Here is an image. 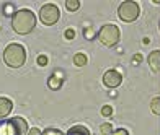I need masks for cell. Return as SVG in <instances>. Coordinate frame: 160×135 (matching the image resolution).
Returning a JSON list of instances; mask_svg holds the SVG:
<instances>
[{
    "instance_id": "6da1fadb",
    "label": "cell",
    "mask_w": 160,
    "mask_h": 135,
    "mask_svg": "<svg viewBox=\"0 0 160 135\" xmlns=\"http://www.w3.org/2000/svg\"><path fill=\"white\" fill-rule=\"evenodd\" d=\"M36 26V16L31 10L21 8L17 10V13L12 18V28L18 34H30Z\"/></svg>"
},
{
    "instance_id": "7a4b0ae2",
    "label": "cell",
    "mask_w": 160,
    "mask_h": 135,
    "mask_svg": "<svg viewBox=\"0 0 160 135\" xmlns=\"http://www.w3.org/2000/svg\"><path fill=\"white\" fill-rule=\"evenodd\" d=\"M3 60L8 67L12 68H20L23 63L26 62V51L21 44L12 42L5 47L3 51Z\"/></svg>"
},
{
    "instance_id": "3957f363",
    "label": "cell",
    "mask_w": 160,
    "mask_h": 135,
    "mask_svg": "<svg viewBox=\"0 0 160 135\" xmlns=\"http://www.w3.org/2000/svg\"><path fill=\"white\" fill-rule=\"evenodd\" d=\"M30 127L23 117H13L7 122H0V135H28Z\"/></svg>"
},
{
    "instance_id": "277c9868",
    "label": "cell",
    "mask_w": 160,
    "mask_h": 135,
    "mask_svg": "<svg viewBox=\"0 0 160 135\" xmlns=\"http://www.w3.org/2000/svg\"><path fill=\"white\" fill-rule=\"evenodd\" d=\"M98 41L101 42L103 46H108V47H113L119 42V38H121V31L116 25H111L108 23L105 26H101V30L98 31Z\"/></svg>"
},
{
    "instance_id": "5b68a950",
    "label": "cell",
    "mask_w": 160,
    "mask_h": 135,
    "mask_svg": "<svg viewBox=\"0 0 160 135\" xmlns=\"http://www.w3.org/2000/svg\"><path fill=\"white\" fill-rule=\"evenodd\" d=\"M139 13H141V7L137 2H132V0L122 2L118 8V16L124 23H132V21H136L137 16H139Z\"/></svg>"
},
{
    "instance_id": "8992f818",
    "label": "cell",
    "mask_w": 160,
    "mask_h": 135,
    "mask_svg": "<svg viewBox=\"0 0 160 135\" xmlns=\"http://www.w3.org/2000/svg\"><path fill=\"white\" fill-rule=\"evenodd\" d=\"M59 16H61L59 7L54 5V3H46V5H42L41 10H39V20L42 21V25H46V26L56 25Z\"/></svg>"
},
{
    "instance_id": "52a82bcc",
    "label": "cell",
    "mask_w": 160,
    "mask_h": 135,
    "mask_svg": "<svg viewBox=\"0 0 160 135\" xmlns=\"http://www.w3.org/2000/svg\"><path fill=\"white\" fill-rule=\"evenodd\" d=\"M122 81V73L119 72V70H116V68H111V70H106L105 75H103V85L106 88H118L119 85Z\"/></svg>"
},
{
    "instance_id": "ba28073f",
    "label": "cell",
    "mask_w": 160,
    "mask_h": 135,
    "mask_svg": "<svg viewBox=\"0 0 160 135\" xmlns=\"http://www.w3.org/2000/svg\"><path fill=\"white\" fill-rule=\"evenodd\" d=\"M64 80H65V77H64L62 70H54L52 75L48 78V86L51 90H59L64 85Z\"/></svg>"
},
{
    "instance_id": "9c48e42d",
    "label": "cell",
    "mask_w": 160,
    "mask_h": 135,
    "mask_svg": "<svg viewBox=\"0 0 160 135\" xmlns=\"http://www.w3.org/2000/svg\"><path fill=\"white\" fill-rule=\"evenodd\" d=\"M13 109V103L10 98L7 96H0V119H5L10 116V112Z\"/></svg>"
},
{
    "instance_id": "30bf717a",
    "label": "cell",
    "mask_w": 160,
    "mask_h": 135,
    "mask_svg": "<svg viewBox=\"0 0 160 135\" xmlns=\"http://www.w3.org/2000/svg\"><path fill=\"white\" fill-rule=\"evenodd\" d=\"M147 63L150 65V70L154 73H158L160 72V51L155 49V51H152L147 57Z\"/></svg>"
},
{
    "instance_id": "8fae6325",
    "label": "cell",
    "mask_w": 160,
    "mask_h": 135,
    "mask_svg": "<svg viewBox=\"0 0 160 135\" xmlns=\"http://www.w3.org/2000/svg\"><path fill=\"white\" fill-rule=\"evenodd\" d=\"M65 135H90V132L85 125H74V127H70Z\"/></svg>"
},
{
    "instance_id": "7c38bea8",
    "label": "cell",
    "mask_w": 160,
    "mask_h": 135,
    "mask_svg": "<svg viewBox=\"0 0 160 135\" xmlns=\"http://www.w3.org/2000/svg\"><path fill=\"white\" fill-rule=\"evenodd\" d=\"M74 63L77 67H85L87 63H88V57H87V54L83 52H77L74 55Z\"/></svg>"
},
{
    "instance_id": "4fadbf2b",
    "label": "cell",
    "mask_w": 160,
    "mask_h": 135,
    "mask_svg": "<svg viewBox=\"0 0 160 135\" xmlns=\"http://www.w3.org/2000/svg\"><path fill=\"white\" fill-rule=\"evenodd\" d=\"M2 10H3V15L10 16V18H13V15L17 13V8H15V5H13V3H3Z\"/></svg>"
},
{
    "instance_id": "5bb4252c",
    "label": "cell",
    "mask_w": 160,
    "mask_h": 135,
    "mask_svg": "<svg viewBox=\"0 0 160 135\" xmlns=\"http://www.w3.org/2000/svg\"><path fill=\"white\" fill-rule=\"evenodd\" d=\"M65 8L67 12H77L80 8V0H65Z\"/></svg>"
},
{
    "instance_id": "9a60e30c",
    "label": "cell",
    "mask_w": 160,
    "mask_h": 135,
    "mask_svg": "<svg viewBox=\"0 0 160 135\" xmlns=\"http://www.w3.org/2000/svg\"><path fill=\"white\" fill-rule=\"evenodd\" d=\"M113 125L110 124V122H103L100 125V133L101 135H113Z\"/></svg>"
},
{
    "instance_id": "2e32d148",
    "label": "cell",
    "mask_w": 160,
    "mask_h": 135,
    "mask_svg": "<svg viewBox=\"0 0 160 135\" xmlns=\"http://www.w3.org/2000/svg\"><path fill=\"white\" fill-rule=\"evenodd\" d=\"M150 109L154 114L160 116V96H155L154 99H152V103H150Z\"/></svg>"
},
{
    "instance_id": "e0dca14e",
    "label": "cell",
    "mask_w": 160,
    "mask_h": 135,
    "mask_svg": "<svg viewBox=\"0 0 160 135\" xmlns=\"http://www.w3.org/2000/svg\"><path fill=\"white\" fill-rule=\"evenodd\" d=\"M113 112H114V109H113V106H110V104H106V106L101 108V116L106 117V119H110L113 116Z\"/></svg>"
},
{
    "instance_id": "ac0fdd59",
    "label": "cell",
    "mask_w": 160,
    "mask_h": 135,
    "mask_svg": "<svg viewBox=\"0 0 160 135\" xmlns=\"http://www.w3.org/2000/svg\"><path fill=\"white\" fill-rule=\"evenodd\" d=\"M36 63H38L39 67H46L48 63H49L48 55H44V54H39V55H38V59H36Z\"/></svg>"
},
{
    "instance_id": "d6986e66",
    "label": "cell",
    "mask_w": 160,
    "mask_h": 135,
    "mask_svg": "<svg viewBox=\"0 0 160 135\" xmlns=\"http://www.w3.org/2000/svg\"><path fill=\"white\" fill-rule=\"evenodd\" d=\"M83 34H85V39L92 41L93 38H95V30H93L92 26H85V31H83Z\"/></svg>"
},
{
    "instance_id": "ffe728a7",
    "label": "cell",
    "mask_w": 160,
    "mask_h": 135,
    "mask_svg": "<svg viewBox=\"0 0 160 135\" xmlns=\"http://www.w3.org/2000/svg\"><path fill=\"white\" fill-rule=\"evenodd\" d=\"M42 135H65L62 130L59 129H54V127H49V129H46L44 132H42Z\"/></svg>"
},
{
    "instance_id": "44dd1931",
    "label": "cell",
    "mask_w": 160,
    "mask_h": 135,
    "mask_svg": "<svg viewBox=\"0 0 160 135\" xmlns=\"http://www.w3.org/2000/svg\"><path fill=\"white\" fill-rule=\"evenodd\" d=\"M64 38L67 39V41L74 39V38H75V30H74V28H67V30L64 31Z\"/></svg>"
},
{
    "instance_id": "7402d4cb",
    "label": "cell",
    "mask_w": 160,
    "mask_h": 135,
    "mask_svg": "<svg viewBox=\"0 0 160 135\" xmlns=\"http://www.w3.org/2000/svg\"><path fill=\"white\" fill-rule=\"evenodd\" d=\"M141 62H142V54H134L132 55V63L134 65H139Z\"/></svg>"
},
{
    "instance_id": "603a6c76",
    "label": "cell",
    "mask_w": 160,
    "mask_h": 135,
    "mask_svg": "<svg viewBox=\"0 0 160 135\" xmlns=\"http://www.w3.org/2000/svg\"><path fill=\"white\" fill-rule=\"evenodd\" d=\"M28 135H42V132L38 129V127H31L30 132H28Z\"/></svg>"
},
{
    "instance_id": "cb8c5ba5",
    "label": "cell",
    "mask_w": 160,
    "mask_h": 135,
    "mask_svg": "<svg viewBox=\"0 0 160 135\" xmlns=\"http://www.w3.org/2000/svg\"><path fill=\"white\" fill-rule=\"evenodd\" d=\"M113 135H129V132L126 129H118V130H114Z\"/></svg>"
},
{
    "instance_id": "d4e9b609",
    "label": "cell",
    "mask_w": 160,
    "mask_h": 135,
    "mask_svg": "<svg viewBox=\"0 0 160 135\" xmlns=\"http://www.w3.org/2000/svg\"><path fill=\"white\" fill-rule=\"evenodd\" d=\"M142 44H144V46H145V44H150V39H149V38H144V39H142Z\"/></svg>"
},
{
    "instance_id": "484cf974",
    "label": "cell",
    "mask_w": 160,
    "mask_h": 135,
    "mask_svg": "<svg viewBox=\"0 0 160 135\" xmlns=\"http://www.w3.org/2000/svg\"><path fill=\"white\" fill-rule=\"evenodd\" d=\"M116 95H118V93H116V90H111V91H110V96H111V98H114Z\"/></svg>"
}]
</instances>
